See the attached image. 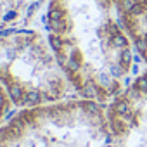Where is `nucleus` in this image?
Segmentation results:
<instances>
[{
	"mask_svg": "<svg viewBox=\"0 0 147 147\" xmlns=\"http://www.w3.org/2000/svg\"><path fill=\"white\" fill-rule=\"evenodd\" d=\"M118 16L133 50L147 64V0H121Z\"/></svg>",
	"mask_w": 147,
	"mask_h": 147,
	"instance_id": "39448f33",
	"label": "nucleus"
},
{
	"mask_svg": "<svg viewBox=\"0 0 147 147\" xmlns=\"http://www.w3.org/2000/svg\"><path fill=\"white\" fill-rule=\"evenodd\" d=\"M43 4L45 0H0V30L31 24Z\"/></svg>",
	"mask_w": 147,
	"mask_h": 147,
	"instance_id": "423d86ee",
	"label": "nucleus"
},
{
	"mask_svg": "<svg viewBox=\"0 0 147 147\" xmlns=\"http://www.w3.org/2000/svg\"><path fill=\"white\" fill-rule=\"evenodd\" d=\"M109 147H147V69L106 104Z\"/></svg>",
	"mask_w": 147,
	"mask_h": 147,
	"instance_id": "20e7f679",
	"label": "nucleus"
},
{
	"mask_svg": "<svg viewBox=\"0 0 147 147\" xmlns=\"http://www.w3.org/2000/svg\"><path fill=\"white\" fill-rule=\"evenodd\" d=\"M121 0H49L47 40L83 99L107 104L126 87L133 47L119 23Z\"/></svg>",
	"mask_w": 147,
	"mask_h": 147,
	"instance_id": "f257e3e1",
	"label": "nucleus"
},
{
	"mask_svg": "<svg viewBox=\"0 0 147 147\" xmlns=\"http://www.w3.org/2000/svg\"><path fill=\"white\" fill-rule=\"evenodd\" d=\"M0 147H109L106 104L80 97L24 107L0 128Z\"/></svg>",
	"mask_w": 147,
	"mask_h": 147,
	"instance_id": "f03ea898",
	"label": "nucleus"
},
{
	"mask_svg": "<svg viewBox=\"0 0 147 147\" xmlns=\"http://www.w3.org/2000/svg\"><path fill=\"white\" fill-rule=\"evenodd\" d=\"M12 106H14V102H12L9 92L5 90V87L0 85V128L7 123V116H9Z\"/></svg>",
	"mask_w": 147,
	"mask_h": 147,
	"instance_id": "0eeeda50",
	"label": "nucleus"
},
{
	"mask_svg": "<svg viewBox=\"0 0 147 147\" xmlns=\"http://www.w3.org/2000/svg\"><path fill=\"white\" fill-rule=\"evenodd\" d=\"M0 85L21 109L66 100L73 90L47 36L26 28L0 30Z\"/></svg>",
	"mask_w": 147,
	"mask_h": 147,
	"instance_id": "7ed1b4c3",
	"label": "nucleus"
}]
</instances>
